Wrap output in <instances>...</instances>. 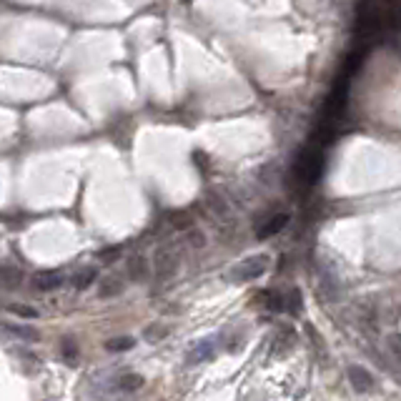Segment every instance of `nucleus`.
<instances>
[{"label":"nucleus","instance_id":"nucleus-1","mask_svg":"<svg viewBox=\"0 0 401 401\" xmlns=\"http://www.w3.org/2000/svg\"><path fill=\"white\" fill-rule=\"evenodd\" d=\"M178 266H181V251L173 244L158 246L156 253H153V274H156L161 281L176 276Z\"/></svg>","mask_w":401,"mask_h":401},{"label":"nucleus","instance_id":"nucleus-2","mask_svg":"<svg viewBox=\"0 0 401 401\" xmlns=\"http://www.w3.org/2000/svg\"><path fill=\"white\" fill-rule=\"evenodd\" d=\"M269 256H263V253H258V256H249L244 258L241 263H236L233 266V271H231V278L238 283H246V281H256L258 276H263L266 274V269H269Z\"/></svg>","mask_w":401,"mask_h":401},{"label":"nucleus","instance_id":"nucleus-3","mask_svg":"<svg viewBox=\"0 0 401 401\" xmlns=\"http://www.w3.org/2000/svg\"><path fill=\"white\" fill-rule=\"evenodd\" d=\"M125 274L131 281H145V278L151 276V263L143 253H131L128 261H125Z\"/></svg>","mask_w":401,"mask_h":401},{"label":"nucleus","instance_id":"nucleus-4","mask_svg":"<svg viewBox=\"0 0 401 401\" xmlns=\"http://www.w3.org/2000/svg\"><path fill=\"white\" fill-rule=\"evenodd\" d=\"M23 283V271L8 261H0V289L15 291Z\"/></svg>","mask_w":401,"mask_h":401},{"label":"nucleus","instance_id":"nucleus-5","mask_svg":"<svg viewBox=\"0 0 401 401\" xmlns=\"http://www.w3.org/2000/svg\"><path fill=\"white\" fill-rule=\"evenodd\" d=\"M349 382H351V386H354V391H359V394H366V391L374 389V376L368 374L364 366L349 368Z\"/></svg>","mask_w":401,"mask_h":401},{"label":"nucleus","instance_id":"nucleus-6","mask_svg":"<svg viewBox=\"0 0 401 401\" xmlns=\"http://www.w3.org/2000/svg\"><path fill=\"white\" fill-rule=\"evenodd\" d=\"M206 206H208V211L218 218V221H229L231 218V206L221 193H216V191L206 193Z\"/></svg>","mask_w":401,"mask_h":401},{"label":"nucleus","instance_id":"nucleus-7","mask_svg":"<svg viewBox=\"0 0 401 401\" xmlns=\"http://www.w3.org/2000/svg\"><path fill=\"white\" fill-rule=\"evenodd\" d=\"M125 289V281L121 276H116V274H105V278L100 281L98 286V296L100 298H116L121 296Z\"/></svg>","mask_w":401,"mask_h":401},{"label":"nucleus","instance_id":"nucleus-8","mask_svg":"<svg viewBox=\"0 0 401 401\" xmlns=\"http://www.w3.org/2000/svg\"><path fill=\"white\" fill-rule=\"evenodd\" d=\"M63 283V276H60L58 271H40V274H35L33 278V286L38 291H55Z\"/></svg>","mask_w":401,"mask_h":401},{"label":"nucleus","instance_id":"nucleus-9","mask_svg":"<svg viewBox=\"0 0 401 401\" xmlns=\"http://www.w3.org/2000/svg\"><path fill=\"white\" fill-rule=\"evenodd\" d=\"M211 354H213V344L211 341H196L191 349H188L186 362L188 364H201V362H206V359H211Z\"/></svg>","mask_w":401,"mask_h":401},{"label":"nucleus","instance_id":"nucleus-10","mask_svg":"<svg viewBox=\"0 0 401 401\" xmlns=\"http://www.w3.org/2000/svg\"><path fill=\"white\" fill-rule=\"evenodd\" d=\"M286 221H289V216H286V213H278V216L269 218V221H266V224L258 229V238H269V236H274V233H278V231L286 226Z\"/></svg>","mask_w":401,"mask_h":401},{"label":"nucleus","instance_id":"nucleus-11","mask_svg":"<svg viewBox=\"0 0 401 401\" xmlns=\"http://www.w3.org/2000/svg\"><path fill=\"white\" fill-rule=\"evenodd\" d=\"M141 386H143V376L133 374V371H128V374H123L118 379V389H121V391H125V394H131V391H139Z\"/></svg>","mask_w":401,"mask_h":401},{"label":"nucleus","instance_id":"nucleus-12","mask_svg":"<svg viewBox=\"0 0 401 401\" xmlns=\"http://www.w3.org/2000/svg\"><path fill=\"white\" fill-rule=\"evenodd\" d=\"M93 281H96V269H93V266H86V269H80L78 274L73 276V286H75L78 291H86Z\"/></svg>","mask_w":401,"mask_h":401},{"label":"nucleus","instance_id":"nucleus-13","mask_svg":"<svg viewBox=\"0 0 401 401\" xmlns=\"http://www.w3.org/2000/svg\"><path fill=\"white\" fill-rule=\"evenodd\" d=\"M258 303H263L266 311H281L283 309V298L278 296V294H271V291H261Z\"/></svg>","mask_w":401,"mask_h":401},{"label":"nucleus","instance_id":"nucleus-14","mask_svg":"<svg viewBox=\"0 0 401 401\" xmlns=\"http://www.w3.org/2000/svg\"><path fill=\"white\" fill-rule=\"evenodd\" d=\"M78 344L73 341V339H63V359H66L71 366H75L78 364Z\"/></svg>","mask_w":401,"mask_h":401},{"label":"nucleus","instance_id":"nucleus-15","mask_svg":"<svg viewBox=\"0 0 401 401\" xmlns=\"http://www.w3.org/2000/svg\"><path fill=\"white\" fill-rule=\"evenodd\" d=\"M3 329H6V331H13L15 336H20V339H28V341H38V339H40L38 331H35V329H28V326H15V323H6Z\"/></svg>","mask_w":401,"mask_h":401},{"label":"nucleus","instance_id":"nucleus-16","mask_svg":"<svg viewBox=\"0 0 401 401\" xmlns=\"http://www.w3.org/2000/svg\"><path fill=\"white\" fill-rule=\"evenodd\" d=\"M171 224H173V229H178V231H188V229H193V218L186 213V211H176V213H171Z\"/></svg>","mask_w":401,"mask_h":401},{"label":"nucleus","instance_id":"nucleus-17","mask_svg":"<svg viewBox=\"0 0 401 401\" xmlns=\"http://www.w3.org/2000/svg\"><path fill=\"white\" fill-rule=\"evenodd\" d=\"M133 339L131 336H118V339H108L105 341V349L108 351H125V349H133Z\"/></svg>","mask_w":401,"mask_h":401},{"label":"nucleus","instance_id":"nucleus-18","mask_svg":"<svg viewBox=\"0 0 401 401\" xmlns=\"http://www.w3.org/2000/svg\"><path fill=\"white\" fill-rule=\"evenodd\" d=\"M186 241H188L193 249H204V246H206V236L198 229H188V231H186Z\"/></svg>","mask_w":401,"mask_h":401},{"label":"nucleus","instance_id":"nucleus-19","mask_svg":"<svg viewBox=\"0 0 401 401\" xmlns=\"http://www.w3.org/2000/svg\"><path fill=\"white\" fill-rule=\"evenodd\" d=\"M166 334H168V329H166L163 323H153V326L145 329V339H148V341H161Z\"/></svg>","mask_w":401,"mask_h":401},{"label":"nucleus","instance_id":"nucleus-20","mask_svg":"<svg viewBox=\"0 0 401 401\" xmlns=\"http://www.w3.org/2000/svg\"><path fill=\"white\" fill-rule=\"evenodd\" d=\"M10 314H18L20 319H35V316H38V311H35L33 306H23V303H13V306H10Z\"/></svg>","mask_w":401,"mask_h":401},{"label":"nucleus","instance_id":"nucleus-21","mask_svg":"<svg viewBox=\"0 0 401 401\" xmlns=\"http://www.w3.org/2000/svg\"><path fill=\"white\" fill-rule=\"evenodd\" d=\"M118 256H121V246H111V249H103V251L98 253V258H100L103 263H113Z\"/></svg>","mask_w":401,"mask_h":401},{"label":"nucleus","instance_id":"nucleus-22","mask_svg":"<svg viewBox=\"0 0 401 401\" xmlns=\"http://www.w3.org/2000/svg\"><path fill=\"white\" fill-rule=\"evenodd\" d=\"M289 306H291V309H294V306H296V309H301V296H298V291H291Z\"/></svg>","mask_w":401,"mask_h":401},{"label":"nucleus","instance_id":"nucleus-23","mask_svg":"<svg viewBox=\"0 0 401 401\" xmlns=\"http://www.w3.org/2000/svg\"><path fill=\"white\" fill-rule=\"evenodd\" d=\"M391 351L396 354V359H401V341L399 339H391Z\"/></svg>","mask_w":401,"mask_h":401}]
</instances>
